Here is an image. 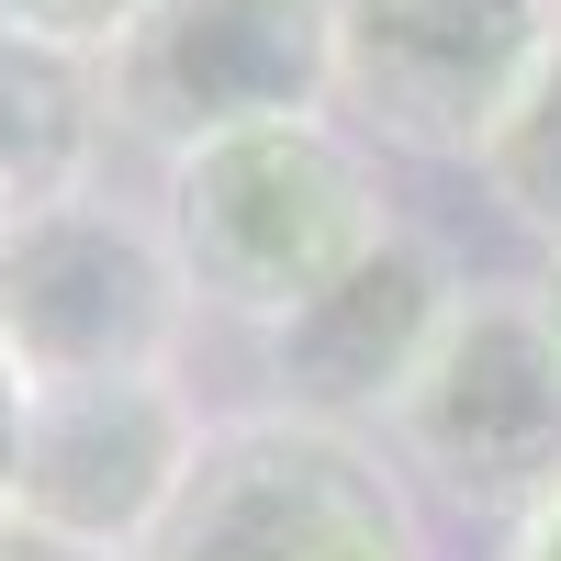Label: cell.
I'll list each match as a JSON object with an SVG mask.
<instances>
[{
    "label": "cell",
    "mask_w": 561,
    "mask_h": 561,
    "mask_svg": "<svg viewBox=\"0 0 561 561\" xmlns=\"http://www.w3.org/2000/svg\"><path fill=\"white\" fill-rule=\"evenodd\" d=\"M214 438L203 393L180 370H135V382H34L23 415V472H12V517L57 528L79 550L135 561L180 505L192 460Z\"/></svg>",
    "instance_id": "obj_7"
},
{
    "label": "cell",
    "mask_w": 561,
    "mask_h": 561,
    "mask_svg": "<svg viewBox=\"0 0 561 561\" xmlns=\"http://www.w3.org/2000/svg\"><path fill=\"white\" fill-rule=\"evenodd\" d=\"M550 34H561V0H550Z\"/></svg>",
    "instance_id": "obj_16"
},
{
    "label": "cell",
    "mask_w": 561,
    "mask_h": 561,
    "mask_svg": "<svg viewBox=\"0 0 561 561\" xmlns=\"http://www.w3.org/2000/svg\"><path fill=\"white\" fill-rule=\"evenodd\" d=\"M550 45V0H337V113L359 147L472 169Z\"/></svg>",
    "instance_id": "obj_6"
},
{
    "label": "cell",
    "mask_w": 561,
    "mask_h": 561,
    "mask_svg": "<svg viewBox=\"0 0 561 561\" xmlns=\"http://www.w3.org/2000/svg\"><path fill=\"white\" fill-rule=\"evenodd\" d=\"M158 225L180 248L192 304L270 337V325L304 314L348 259L382 248L404 214L382 203L370 147L337 113H314V124H259V135H225V147L169 158Z\"/></svg>",
    "instance_id": "obj_1"
},
{
    "label": "cell",
    "mask_w": 561,
    "mask_h": 561,
    "mask_svg": "<svg viewBox=\"0 0 561 561\" xmlns=\"http://www.w3.org/2000/svg\"><path fill=\"white\" fill-rule=\"evenodd\" d=\"M135 23H147V0H0V34L57 45V57H90V68H102Z\"/></svg>",
    "instance_id": "obj_11"
},
{
    "label": "cell",
    "mask_w": 561,
    "mask_h": 561,
    "mask_svg": "<svg viewBox=\"0 0 561 561\" xmlns=\"http://www.w3.org/2000/svg\"><path fill=\"white\" fill-rule=\"evenodd\" d=\"M505 561H561V483L528 494L517 517H505Z\"/></svg>",
    "instance_id": "obj_12"
},
{
    "label": "cell",
    "mask_w": 561,
    "mask_h": 561,
    "mask_svg": "<svg viewBox=\"0 0 561 561\" xmlns=\"http://www.w3.org/2000/svg\"><path fill=\"white\" fill-rule=\"evenodd\" d=\"M23 415H34V382L0 359V517H12V472H23Z\"/></svg>",
    "instance_id": "obj_13"
},
{
    "label": "cell",
    "mask_w": 561,
    "mask_h": 561,
    "mask_svg": "<svg viewBox=\"0 0 561 561\" xmlns=\"http://www.w3.org/2000/svg\"><path fill=\"white\" fill-rule=\"evenodd\" d=\"M539 293V314H550V337H561V259H550V280H528Z\"/></svg>",
    "instance_id": "obj_15"
},
{
    "label": "cell",
    "mask_w": 561,
    "mask_h": 561,
    "mask_svg": "<svg viewBox=\"0 0 561 561\" xmlns=\"http://www.w3.org/2000/svg\"><path fill=\"white\" fill-rule=\"evenodd\" d=\"M325 102H337V0H147V23L102 57L113 135L158 158L314 124Z\"/></svg>",
    "instance_id": "obj_5"
},
{
    "label": "cell",
    "mask_w": 561,
    "mask_h": 561,
    "mask_svg": "<svg viewBox=\"0 0 561 561\" xmlns=\"http://www.w3.org/2000/svg\"><path fill=\"white\" fill-rule=\"evenodd\" d=\"M135 561H438L382 438H337L304 415H214L180 505Z\"/></svg>",
    "instance_id": "obj_3"
},
{
    "label": "cell",
    "mask_w": 561,
    "mask_h": 561,
    "mask_svg": "<svg viewBox=\"0 0 561 561\" xmlns=\"http://www.w3.org/2000/svg\"><path fill=\"white\" fill-rule=\"evenodd\" d=\"M102 147H113L102 68L0 34V225L34 214V203L90 192V180H102Z\"/></svg>",
    "instance_id": "obj_9"
},
{
    "label": "cell",
    "mask_w": 561,
    "mask_h": 561,
    "mask_svg": "<svg viewBox=\"0 0 561 561\" xmlns=\"http://www.w3.org/2000/svg\"><path fill=\"white\" fill-rule=\"evenodd\" d=\"M460 259L427 237V225H393L370 259H348L304 314H280L259 337L270 370V415H304V427H337V438H382L404 382L427 370L438 325L460 314Z\"/></svg>",
    "instance_id": "obj_8"
},
{
    "label": "cell",
    "mask_w": 561,
    "mask_h": 561,
    "mask_svg": "<svg viewBox=\"0 0 561 561\" xmlns=\"http://www.w3.org/2000/svg\"><path fill=\"white\" fill-rule=\"evenodd\" d=\"M382 438H393V472L449 494L460 517H517L528 494L561 483V337L528 280L460 293Z\"/></svg>",
    "instance_id": "obj_4"
},
{
    "label": "cell",
    "mask_w": 561,
    "mask_h": 561,
    "mask_svg": "<svg viewBox=\"0 0 561 561\" xmlns=\"http://www.w3.org/2000/svg\"><path fill=\"white\" fill-rule=\"evenodd\" d=\"M192 280L147 203L124 192H68L0 225V359L23 382H135L180 370L192 348Z\"/></svg>",
    "instance_id": "obj_2"
},
{
    "label": "cell",
    "mask_w": 561,
    "mask_h": 561,
    "mask_svg": "<svg viewBox=\"0 0 561 561\" xmlns=\"http://www.w3.org/2000/svg\"><path fill=\"white\" fill-rule=\"evenodd\" d=\"M472 180L494 192L505 225H528V237L561 259V34L539 45V68L517 79V102H505V124L483 135Z\"/></svg>",
    "instance_id": "obj_10"
},
{
    "label": "cell",
    "mask_w": 561,
    "mask_h": 561,
    "mask_svg": "<svg viewBox=\"0 0 561 561\" xmlns=\"http://www.w3.org/2000/svg\"><path fill=\"white\" fill-rule=\"evenodd\" d=\"M0 561H113V550H79V539L34 528V517H0Z\"/></svg>",
    "instance_id": "obj_14"
}]
</instances>
